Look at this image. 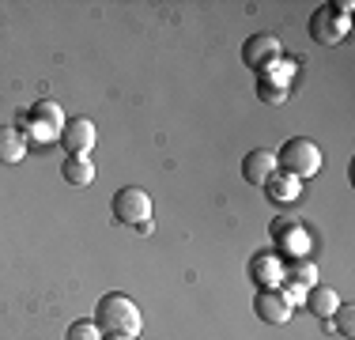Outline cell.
<instances>
[{
  "instance_id": "6da1fadb",
  "label": "cell",
  "mask_w": 355,
  "mask_h": 340,
  "mask_svg": "<svg viewBox=\"0 0 355 340\" xmlns=\"http://www.w3.org/2000/svg\"><path fill=\"white\" fill-rule=\"evenodd\" d=\"M95 325L103 329V337H114V340H132L140 337L144 329V318H140V306L121 291H110L98 299L95 306Z\"/></svg>"
},
{
  "instance_id": "7a4b0ae2",
  "label": "cell",
  "mask_w": 355,
  "mask_h": 340,
  "mask_svg": "<svg viewBox=\"0 0 355 340\" xmlns=\"http://www.w3.org/2000/svg\"><path fill=\"white\" fill-rule=\"evenodd\" d=\"M276 170H284V174L291 178H314L321 170V148L314 140H306V136H291V140H284V148L276 151Z\"/></svg>"
},
{
  "instance_id": "3957f363",
  "label": "cell",
  "mask_w": 355,
  "mask_h": 340,
  "mask_svg": "<svg viewBox=\"0 0 355 340\" xmlns=\"http://www.w3.org/2000/svg\"><path fill=\"white\" fill-rule=\"evenodd\" d=\"M114 208V219L125 227H137V231H151V197L140 189V185H125V189L114 193L110 201Z\"/></svg>"
},
{
  "instance_id": "277c9868",
  "label": "cell",
  "mask_w": 355,
  "mask_h": 340,
  "mask_svg": "<svg viewBox=\"0 0 355 340\" xmlns=\"http://www.w3.org/2000/svg\"><path fill=\"white\" fill-rule=\"evenodd\" d=\"M253 310H257L261 321H268V325H287L295 314V306L287 303V295L280 287H261L257 295H253Z\"/></svg>"
},
{
  "instance_id": "5b68a950",
  "label": "cell",
  "mask_w": 355,
  "mask_h": 340,
  "mask_svg": "<svg viewBox=\"0 0 355 340\" xmlns=\"http://www.w3.org/2000/svg\"><path fill=\"white\" fill-rule=\"evenodd\" d=\"M348 34V19L333 12V4H321L314 15H310V38L321 42V46H336V42Z\"/></svg>"
},
{
  "instance_id": "8992f818",
  "label": "cell",
  "mask_w": 355,
  "mask_h": 340,
  "mask_svg": "<svg viewBox=\"0 0 355 340\" xmlns=\"http://www.w3.org/2000/svg\"><path fill=\"white\" fill-rule=\"evenodd\" d=\"M57 140H61V148L69 151V155H91V148H95V140H98L95 121H87V117H69Z\"/></svg>"
},
{
  "instance_id": "52a82bcc",
  "label": "cell",
  "mask_w": 355,
  "mask_h": 340,
  "mask_svg": "<svg viewBox=\"0 0 355 340\" xmlns=\"http://www.w3.org/2000/svg\"><path fill=\"white\" fill-rule=\"evenodd\" d=\"M242 61H246V68H253V72H261V68H268L272 61H280V38H272V34H253V38L242 42Z\"/></svg>"
},
{
  "instance_id": "ba28073f",
  "label": "cell",
  "mask_w": 355,
  "mask_h": 340,
  "mask_svg": "<svg viewBox=\"0 0 355 340\" xmlns=\"http://www.w3.org/2000/svg\"><path fill=\"white\" fill-rule=\"evenodd\" d=\"M272 174H276V151H268V148H253L250 155L242 159V178H246L250 185H265Z\"/></svg>"
},
{
  "instance_id": "9c48e42d",
  "label": "cell",
  "mask_w": 355,
  "mask_h": 340,
  "mask_svg": "<svg viewBox=\"0 0 355 340\" xmlns=\"http://www.w3.org/2000/svg\"><path fill=\"white\" fill-rule=\"evenodd\" d=\"M250 276L257 287H280V280H284L280 257H276V253H257V257L250 261Z\"/></svg>"
},
{
  "instance_id": "30bf717a",
  "label": "cell",
  "mask_w": 355,
  "mask_h": 340,
  "mask_svg": "<svg viewBox=\"0 0 355 340\" xmlns=\"http://www.w3.org/2000/svg\"><path fill=\"white\" fill-rule=\"evenodd\" d=\"M27 159V136L19 129H12V125H0V163L15 167Z\"/></svg>"
},
{
  "instance_id": "8fae6325",
  "label": "cell",
  "mask_w": 355,
  "mask_h": 340,
  "mask_svg": "<svg viewBox=\"0 0 355 340\" xmlns=\"http://www.w3.org/2000/svg\"><path fill=\"white\" fill-rule=\"evenodd\" d=\"M61 178L69 185H76V189H87V185L95 182V163H91L87 155H69L61 163Z\"/></svg>"
},
{
  "instance_id": "7c38bea8",
  "label": "cell",
  "mask_w": 355,
  "mask_h": 340,
  "mask_svg": "<svg viewBox=\"0 0 355 340\" xmlns=\"http://www.w3.org/2000/svg\"><path fill=\"white\" fill-rule=\"evenodd\" d=\"M336 306H340V295H336L333 287L314 284V287L306 291V310H310V314H318L321 321H329V318H333V310H336Z\"/></svg>"
},
{
  "instance_id": "4fadbf2b",
  "label": "cell",
  "mask_w": 355,
  "mask_h": 340,
  "mask_svg": "<svg viewBox=\"0 0 355 340\" xmlns=\"http://www.w3.org/2000/svg\"><path fill=\"white\" fill-rule=\"evenodd\" d=\"M265 189H268V197L272 201H295L299 197V178H291V174H284V170H276L272 178L265 182Z\"/></svg>"
},
{
  "instance_id": "5bb4252c",
  "label": "cell",
  "mask_w": 355,
  "mask_h": 340,
  "mask_svg": "<svg viewBox=\"0 0 355 340\" xmlns=\"http://www.w3.org/2000/svg\"><path fill=\"white\" fill-rule=\"evenodd\" d=\"M329 329H336L340 337H355V306H348V303H340L333 310V318H329Z\"/></svg>"
},
{
  "instance_id": "9a60e30c",
  "label": "cell",
  "mask_w": 355,
  "mask_h": 340,
  "mask_svg": "<svg viewBox=\"0 0 355 340\" xmlns=\"http://www.w3.org/2000/svg\"><path fill=\"white\" fill-rule=\"evenodd\" d=\"M284 280H295V287H314L318 284V269L310 265V261H295L291 269H284Z\"/></svg>"
},
{
  "instance_id": "2e32d148",
  "label": "cell",
  "mask_w": 355,
  "mask_h": 340,
  "mask_svg": "<svg viewBox=\"0 0 355 340\" xmlns=\"http://www.w3.org/2000/svg\"><path fill=\"white\" fill-rule=\"evenodd\" d=\"M31 117L42 121V125H49V129H57V133L64 129V114H61V106H57V102H38V106L31 110Z\"/></svg>"
},
{
  "instance_id": "e0dca14e",
  "label": "cell",
  "mask_w": 355,
  "mask_h": 340,
  "mask_svg": "<svg viewBox=\"0 0 355 340\" xmlns=\"http://www.w3.org/2000/svg\"><path fill=\"white\" fill-rule=\"evenodd\" d=\"M69 340H103V329H98L91 318H80V321L69 325Z\"/></svg>"
},
{
  "instance_id": "ac0fdd59",
  "label": "cell",
  "mask_w": 355,
  "mask_h": 340,
  "mask_svg": "<svg viewBox=\"0 0 355 340\" xmlns=\"http://www.w3.org/2000/svg\"><path fill=\"white\" fill-rule=\"evenodd\" d=\"M257 95L265 99V102H284L287 91L284 87H272V83H265V80H257Z\"/></svg>"
}]
</instances>
